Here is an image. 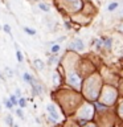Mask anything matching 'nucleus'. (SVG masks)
<instances>
[{
    "label": "nucleus",
    "mask_w": 123,
    "mask_h": 127,
    "mask_svg": "<svg viewBox=\"0 0 123 127\" xmlns=\"http://www.w3.org/2000/svg\"><path fill=\"white\" fill-rule=\"evenodd\" d=\"M9 101H11V103L13 105V106H17V98L15 97V95H11V97H9Z\"/></svg>",
    "instance_id": "f3484780"
},
{
    "label": "nucleus",
    "mask_w": 123,
    "mask_h": 127,
    "mask_svg": "<svg viewBox=\"0 0 123 127\" xmlns=\"http://www.w3.org/2000/svg\"><path fill=\"white\" fill-rule=\"evenodd\" d=\"M53 82H54V85H58V84H60V82H58V74H57V73L53 74Z\"/></svg>",
    "instance_id": "4be33fe9"
},
{
    "label": "nucleus",
    "mask_w": 123,
    "mask_h": 127,
    "mask_svg": "<svg viewBox=\"0 0 123 127\" xmlns=\"http://www.w3.org/2000/svg\"><path fill=\"white\" fill-rule=\"evenodd\" d=\"M0 80H4V78H3V76H1V73H0Z\"/></svg>",
    "instance_id": "a878e982"
},
{
    "label": "nucleus",
    "mask_w": 123,
    "mask_h": 127,
    "mask_svg": "<svg viewBox=\"0 0 123 127\" xmlns=\"http://www.w3.org/2000/svg\"><path fill=\"white\" fill-rule=\"evenodd\" d=\"M56 60H57V57H56V56H50L49 58H48V65H52V64H53Z\"/></svg>",
    "instance_id": "a211bd4d"
},
{
    "label": "nucleus",
    "mask_w": 123,
    "mask_h": 127,
    "mask_svg": "<svg viewBox=\"0 0 123 127\" xmlns=\"http://www.w3.org/2000/svg\"><path fill=\"white\" fill-rule=\"evenodd\" d=\"M30 87H32V93H33V95H40L41 93H42V87H41L40 84H37L36 80H34V82L32 85H30Z\"/></svg>",
    "instance_id": "20e7f679"
},
{
    "label": "nucleus",
    "mask_w": 123,
    "mask_h": 127,
    "mask_svg": "<svg viewBox=\"0 0 123 127\" xmlns=\"http://www.w3.org/2000/svg\"><path fill=\"white\" fill-rule=\"evenodd\" d=\"M5 123L8 124V126H13V119H12V117L11 115H7V118H5Z\"/></svg>",
    "instance_id": "4468645a"
},
{
    "label": "nucleus",
    "mask_w": 123,
    "mask_h": 127,
    "mask_svg": "<svg viewBox=\"0 0 123 127\" xmlns=\"http://www.w3.org/2000/svg\"><path fill=\"white\" fill-rule=\"evenodd\" d=\"M24 32L27 34H29V36H34L36 34V30L32 29V28H28V27H24Z\"/></svg>",
    "instance_id": "9b49d317"
},
{
    "label": "nucleus",
    "mask_w": 123,
    "mask_h": 127,
    "mask_svg": "<svg viewBox=\"0 0 123 127\" xmlns=\"http://www.w3.org/2000/svg\"><path fill=\"white\" fill-rule=\"evenodd\" d=\"M12 127H19V126H17V124H13V126H12Z\"/></svg>",
    "instance_id": "bb28decb"
},
{
    "label": "nucleus",
    "mask_w": 123,
    "mask_h": 127,
    "mask_svg": "<svg viewBox=\"0 0 123 127\" xmlns=\"http://www.w3.org/2000/svg\"><path fill=\"white\" fill-rule=\"evenodd\" d=\"M38 8H40L41 11H44V12H49L50 11L49 5H47L45 3H38Z\"/></svg>",
    "instance_id": "9d476101"
},
{
    "label": "nucleus",
    "mask_w": 123,
    "mask_h": 127,
    "mask_svg": "<svg viewBox=\"0 0 123 127\" xmlns=\"http://www.w3.org/2000/svg\"><path fill=\"white\" fill-rule=\"evenodd\" d=\"M65 38H66V37H65V36H62L61 38H58V40H57V42H61V41H64Z\"/></svg>",
    "instance_id": "b1692460"
},
{
    "label": "nucleus",
    "mask_w": 123,
    "mask_h": 127,
    "mask_svg": "<svg viewBox=\"0 0 123 127\" xmlns=\"http://www.w3.org/2000/svg\"><path fill=\"white\" fill-rule=\"evenodd\" d=\"M5 73H7L8 78H13V70L11 68H5Z\"/></svg>",
    "instance_id": "2eb2a0df"
},
{
    "label": "nucleus",
    "mask_w": 123,
    "mask_h": 127,
    "mask_svg": "<svg viewBox=\"0 0 123 127\" xmlns=\"http://www.w3.org/2000/svg\"><path fill=\"white\" fill-rule=\"evenodd\" d=\"M17 105L20 106V109L27 107V99H25V98H19V99H17Z\"/></svg>",
    "instance_id": "6e6552de"
},
{
    "label": "nucleus",
    "mask_w": 123,
    "mask_h": 127,
    "mask_svg": "<svg viewBox=\"0 0 123 127\" xmlns=\"http://www.w3.org/2000/svg\"><path fill=\"white\" fill-rule=\"evenodd\" d=\"M65 27H66L68 29H70V24L69 23H65Z\"/></svg>",
    "instance_id": "393cba45"
},
{
    "label": "nucleus",
    "mask_w": 123,
    "mask_h": 127,
    "mask_svg": "<svg viewBox=\"0 0 123 127\" xmlns=\"http://www.w3.org/2000/svg\"><path fill=\"white\" fill-rule=\"evenodd\" d=\"M34 66H36L38 70H44L45 65H44V62L40 60V58H36V60H34Z\"/></svg>",
    "instance_id": "423d86ee"
},
{
    "label": "nucleus",
    "mask_w": 123,
    "mask_h": 127,
    "mask_svg": "<svg viewBox=\"0 0 123 127\" xmlns=\"http://www.w3.org/2000/svg\"><path fill=\"white\" fill-rule=\"evenodd\" d=\"M101 41H102V45H105L107 49H110V48H111V38H106V37H103Z\"/></svg>",
    "instance_id": "0eeeda50"
},
{
    "label": "nucleus",
    "mask_w": 123,
    "mask_h": 127,
    "mask_svg": "<svg viewBox=\"0 0 123 127\" xmlns=\"http://www.w3.org/2000/svg\"><path fill=\"white\" fill-rule=\"evenodd\" d=\"M83 48H85V45H83V42L81 40H74L73 42L69 45L70 50H83Z\"/></svg>",
    "instance_id": "7ed1b4c3"
},
{
    "label": "nucleus",
    "mask_w": 123,
    "mask_h": 127,
    "mask_svg": "<svg viewBox=\"0 0 123 127\" xmlns=\"http://www.w3.org/2000/svg\"><path fill=\"white\" fill-rule=\"evenodd\" d=\"M69 84L72 85V86H74L76 89H78L81 85V78L78 77V74L76 73H70L69 74Z\"/></svg>",
    "instance_id": "f257e3e1"
},
{
    "label": "nucleus",
    "mask_w": 123,
    "mask_h": 127,
    "mask_svg": "<svg viewBox=\"0 0 123 127\" xmlns=\"http://www.w3.org/2000/svg\"><path fill=\"white\" fill-rule=\"evenodd\" d=\"M23 78H24V81H25L28 85H32V84L34 82V78L32 77L29 73H24V74H23Z\"/></svg>",
    "instance_id": "39448f33"
},
{
    "label": "nucleus",
    "mask_w": 123,
    "mask_h": 127,
    "mask_svg": "<svg viewBox=\"0 0 123 127\" xmlns=\"http://www.w3.org/2000/svg\"><path fill=\"white\" fill-rule=\"evenodd\" d=\"M3 29H4V32H5V33L11 34V27L8 25V24H5V25H3Z\"/></svg>",
    "instance_id": "6ab92c4d"
},
{
    "label": "nucleus",
    "mask_w": 123,
    "mask_h": 127,
    "mask_svg": "<svg viewBox=\"0 0 123 127\" xmlns=\"http://www.w3.org/2000/svg\"><path fill=\"white\" fill-rule=\"evenodd\" d=\"M16 114H17V117L20 118V119H25V117H24V113H23V110H21V109H17L16 110Z\"/></svg>",
    "instance_id": "dca6fc26"
},
{
    "label": "nucleus",
    "mask_w": 123,
    "mask_h": 127,
    "mask_svg": "<svg viewBox=\"0 0 123 127\" xmlns=\"http://www.w3.org/2000/svg\"><path fill=\"white\" fill-rule=\"evenodd\" d=\"M95 106H97L98 110H105V109H106V107L103 106V105H101V103H95Z\"/></svg>",
    "instance_id": "5701e85b"
},
{
    "label": "nucleus",
    "mask_w": 123,
    "mask_h": 127,
    "mask_svg": "<svg viewBox=\"0 0 123 127\" xmlns=\"http://www.w3.org/2000/svg\"><path fill=\"white\" fill-rule=\"evenodd\" d=\"M118 5H119L118 3H111V4H109V7H107V11H109V12H113V11H115L116 8H118Z\"/></svg>",
    "instance_id": "f8f14e48"
},
{
    "label": "nucleus",
    "mask_w": 123,
    "mask_h": 127,
    "mask_svg": "<svg viewBox=\"0 0 123 127\" xmlns=\"http://www.w3.org/2000/svg\"><path fill=\"white\" fill-rule=\"evenodd\" d=\"M3 105L7 107L8 110H12V109H13V105L11 103V101L7 99V98H4V99H3Z\"/></svg>",
    "instance_id": "1a4fd4ad"
},
{
    "label": "nucleus",
    "mask_w": 123,
    "mask_h": 127,
    "mask_svg": "<svg viewBox=\"0 0 123 127\" xmlns=\"http://www.w3.org/2000/svg\"><path fill=\"white\" fill-rule=\"evenodd\" d=\"M47 111L49 113V117L52 118V120H53V122H57V120L60 119L58 114H57L56 107H54L53 105H48V106H47Z\"/></svg>",
    "instance_id": "f03ea898"
},
{
    "label": "nucleus",
    "mask_w": 123,
    "mask_h": 127,
    "mask_svg": "<svg viewBox=\"0 0 123 127\" xmlns=\"http://www.w3.org/2000/svg\"><path fill=\"white\" fill-rule=\"evenodd\" d=\"M16 58H17V61H19V62H23V60H24L23 54H21V52L19 49H16Z\"/></svg>",
    "instance_id": "ddd939ff"
},
{
    "label": "nucleus",
    "mask_w": 123,
    "mask_h": 127,
    "mask_svg": "<svg viewBox=\"0 0 123 127\" xmlns=\"http://www.w3.org/2000/svg\"><path fill=\"white\" fill-rule=\"evenodd\" d=\"M60 50V45L57 44V45H52V53H57Z\"/></svg>",
    "instance_id": "aec40b11"
},
{
    "label": "nucleus",
    "mask_w": 123,
    "mask_h": 127,
    "mask_svg": "<svg viewBox=\"0 0 123 127\" xmlns=\"http://www.w3.org/2000/svg\"><path fill=\"white\" fill-rule=\"evenodd\" d=\"M15 97H16L17 99H19V98H21V90L19 89V87H17L16 90H15Z\"/></svg>",
    "instance_id": "412c9836"
}]
</instances>
